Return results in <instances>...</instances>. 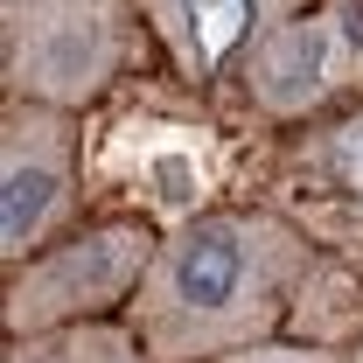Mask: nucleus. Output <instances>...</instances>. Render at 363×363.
Listing matches in <instances>:
<instances>
[{
    "instance_id": "8",
    "label": "nucleus",
    "mask_w": 363,
    "mask_h": 363,
    "mask_svg": "<svg viewBox=\"0 0 363 363\" xmlns=\"http://www.w3.org/2000/svg\"><path fill=\"white\" fill-rule=\"evenodd\" d=\"M301 203L335 230H363V112H342L335 126H315L294 154Z\"/></svg>"
},
{
    "instance_id": "4",
    "label": "nucleus",
    "mask_w": 363,
    "mask_h": 363,
    "mask_svg": "<svg viewBox=\"0 0 363 363\" xmlns=\"http://www.w3.org/2000/svg\"><path fill=\"white\" fill-rule=\"evenodd\" d=\"M77 210V126L70 105L7 98L0 112V259H35Z\"/></svg>"
},
{
    "instance_id": "10",
    "label": "nucleus",
    "mask_w": 363,
    "mask_h": 363,
    "mask_svg": "<svg viewBox=\"0 0 363 363\" xmlns=\"http://www.w3.org/2000/svg\"><path fill=\"white\" fill-rule=\"evenodd\" d=\"M210 363H363V357L308 335V342H252V350H230V357H210Z\"/></svg>"
},
{
    "instance_id": "3",
    "label": "nucleus",
    "mask_w": 363,
    "mask_h": 363,
    "mask_svg": "<svg viewBox=\"0 0 363 363\" xmlns=\"http://www.w3.org/2000/svg\"><path fill=\"white\" fill-rule=\"evenodd\" d=\"M154 230L140 217L119 224H91L63 245H43L35 259L14 266L7 286V335H35V328H63V321H98L105 308H119L126 294H140V279L154 266Z\"/></svg>"
},
{
    "instance_id": "9",
    "label": "nucleus",
    "mask_w": 363,
    "mask_h": 363,
    "mask_svg": "<svg viewBox=\"0 0 363 363\" xmlns=\"http://www.w3.org/2000/svg\"><path fill=\"white\" fill-rule=\"evenodd\" d=\"M7 363H154V350L140 342V328L119 321H63V328L14 335Z\"/></svg>"
},
{
    "instance_id": "6",
    "label": "nucleus",
    "mask_w": 363,
    "mask_h": 363,
    "mask_svg": "<svg viewBox=\"0 0 363 363\" xmlns=\"http://www.w3.org/2000/svg\"><path fill=\"white\" fill-rule=\"evenodd\" d=\"M105 168L133 189L147 210H161V217H196L203 210V196H210V182H217V147L203 133H189V126H119V140L105 147Z\"/></svg>"
},
{
    "instance_id": "7",
    "label": "nucleus",
    "mask_w": 363,
    "mask_h": 363,
    "mask_svg": "<svg viewBox=\"0 0 363 363\" xmlns=\"http://www.w3.org/2000/svg\"><path fill=\"white\" fill-rule=\"evenodd\" d=\"M301 0H147L161 43L189 77H217L224 63H245V49Z\"/></svg>"
},
{
    "instance_id": "5",
    "label": "nucleus",
    "mask_w": 363,
    "mask_h": 363,
    "mask_svg": "<svg viewBox=\"0 0 363 363\" xmlns=\"http://www.w3.org/2000/svg\"><path fill=\"white\" fill-rule=\"evenodd\" d=\"M363 63V0H335L328 14H294L272 21L259 43L245 49V91L259 112H308L335 84H350Z\"/></svg>"
},
{
    "instance_id": "2",
    "label": "nucleus",
    "mask_w": 363,
    "mask_h": 363,
    "mask_svg": "<svg viewBox=\"0 0 363 363\" xmlns=\"http://www.w3.org/2000/svg\"><path fill=\"white\" fill-rule=\"evenodd\" d=\"M126 56H133L126 0H0L7 98H43L77 112L126 70Z\"/></svg>"
},
{
    "instance_id": "1",
    "label": "nucleus",
    "mask_w": 363,
    "mask_h": 363,
    "mask_svg": "<svg viewBox=\"0 0 363 363\" xmlns=\"http://www.w3.org/2000/svg\"><path fill=\"white\" fill-rule=\"evenodd\" d=\"M315 272L308 238L272 210L182 217L133 294V328L154 363H210L266 342Z\"/></svg>"
}]
</instances>
